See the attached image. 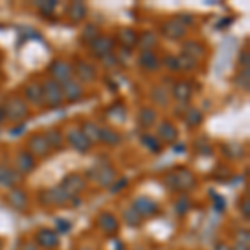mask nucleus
Returning a JSON list of instances; mask_svg holds the SVG:
<instances>
[{
	"label": "nucleus",
	"mask_w": 250,
	"mask_h": 250,
	"mask_svg": "<svg viewBox=\"0 0 250 250\" xmlns=\"http://www.w3.org/2000/svg\"><path fill=\"white\" fill-rule=\"evenodd\" d=\"M37 240H39L40 245H45V247H48V249L55 247V245L59 244L57 235H55V233L52 232V230H47V229H43V230L39 232Z\"/></svg>",
	"instance_id": "1"
}]
</instances>
